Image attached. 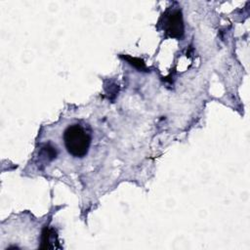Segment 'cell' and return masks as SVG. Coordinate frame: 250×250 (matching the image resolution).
I'll use <instances>...</instances> for the list:
<instances>
[{"label": "cell", "instance_id": "cell-1", "mask_svg": "<svg viewBox=\"0 0 250 250\" xmlns=\"http://www.w3.org/2000/svg\"><path fill=\"white\" fill-rule=\"evenodd\" d=\"M63 143L66 150L74 157H84L91 145V136L78 124L68 126L63 132Z\"/></svg>", "mask_w": 250, "mask_h": 250}, {"label": "cell", "instance_id": "cell-2", "mask_svg": "<svg viewBox=\"0 0 250 250\" xmlns=\"http://www.w3.org/2000/svg\"><path fill=\"white\" fill-rule=\"evenodd\" d=\"M168 32L170 35L175 36V37H180L183 34V21L181 18V14L179 12L174 13L171 15L169 21H168Z\"/></svg>", "mask_w": 250, "mask_h": 250}]
</instances>
